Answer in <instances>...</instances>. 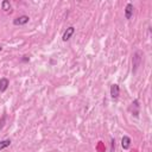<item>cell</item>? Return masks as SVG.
<instances>
[{"label": "cell", "mask_w": 152, "mask_h": 152, "mask_svg": "<svg viewBox=\"0 0 152 152\" xmlns=\"http://www.w3.org/2000/svg\"><path fill=\"white\" fill-rule=\"evenodd\" d=\"M132 15H133V5L131 2H128L125 7V17H126V19H131Z\"/></svg>", "instance_id": "obj_4"}, {"label": "cell", "mask_w": 152, "mask_h": 152, "mask_svg": "<svg viewBox=\"0 0 152 152\" xmlns=\"http://www.w3.org/2000/svg\"><path fill=\"white\" fill-rule=\"evenodd\" d=\"M1 50H2V48H1V46H0V52H1Z\"/></svg>", "instance_id": "obj_10"}, {"label": "cell", "mask_w": 152, "mask_h": 152, "mask_svg": "<svg viewBox=\"0 0 152 152\" xmlns=\"http://www.w3.org/2000/svg\"><path fill=\"white\" fill-rule=\"evenodd\" d=\"M74 32H75V27L74 26H69L65 31H64V33H63V37H62V39L64 40V42H66V40H69L70 38H71V36L74 34Z\"/></svg>", "instance_id": "obj_2"}, {"label": "cell", "mask_w": 152, "mask_h": 152, "mask_svg": "<svg viewBox=\"0 0 152 152\" xmlns=\"http://www.w3.org/2000/svg\"><path fill=\"white\" fill-rule=\"evenodd\" d=\"M23 61H25V62H26V61H28V58H27V56H24V58H23Z\"/></svg>", "instance_id": "obj_9"}, {"label": "cell", "mask_w": 152, "mask_h": 152, "mask_svg": "<svg viewBox=\"0 0 152 152\" xmlns=\"http://www.w3.org/2000/svg\"><path fill=\"white\" fill-rule=\"evenodd\" d=\"M28 20H30V18H28L27 15H20V17H18V18H15V19L13 20V24H14V25H19V26H21V25L27 24Z\"/></svg>", "instance_id": "obj_1"}, {"label": "cell", "mask_w": 152, "mask_h": 152, "mask_svg": "<svg viewBox=\"0 0 152 152\" xmlns=\"http://www.w3.org/2000/svg\"><path fill=\"white\" fill-rule=\"evenodd\" d=\"M121 146L124 150H128L129 146H131V138L127 137V135H124L122 139H121Z\"/></svg>", "instance_id": "obj_5"}, {"label": "cell", "mask_w": 152, "mask_h": 152, "mask_svg": "<svg viewBox=\"0 0 152 152\" xmlns=\"http://www.w3.org/2000/svg\"><path fill=\"white\" fill-rule=\"evenodd\" d=\"M8 86H10V81L7 78H5V77L0 78V91L1 93L6 91V89L8 88Z\"/></svg>", "instance_id": "obj_6"}, {"label": "cell", "mask_w": 152, "mask_h": 152, "mask_svg": "<svg viewBox=\"0 0 152 152\" xmlns=\"http://www.w3.org/2000/svg\"><path fill=\"white\" fill-rule=\"evenodd\" d=\"M1 7H2L4 11H10V10H11V4H10V1H8V0H4V1L1 2Z\"/></svg>", "instance_id": "obj_8"}, {"label": "cell", "mask_w": 152, "mask_h": 152, "mask_svg": "<svg viewBox=\"0 0 152 152\" xmlns=\"http://www.w3.org/2000/svg\"><path fill=\"white\" fill-rule=\"evenodd\" d=\"M119 93H120V88H119V86L115 84V83L112 84V86H110V96H112V99H118Z\"/></svg>", "instance_id": "obj_3"}, {"label": "cell", "mask_w": 152, "mask_h": 152, "mask_svg": "<svg viewBox=\"0 0 152 152\" xmlns=\"http://www.w3.org/2000/svg\"><path fill=\"white\" fill-rule=\"evenodd\" d=\"M10 145H11V140H8V139L1 140V141H0V151L4 150V148H6V147H8Z\"/></svg>", "instance_id": "obj_7"}]
</instances>
